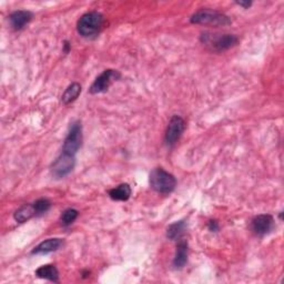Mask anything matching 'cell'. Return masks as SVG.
I'll return each instance as SVG.
<instances>
[{
    "label": "cell",
    "mask_w": 284,
    "mask_h": 284,
    "mask_svg": "<svg viewBox=\"0 0 284 284\" xmlns=\"http://www.w3.org/2000/svg\"><path fill=\"white\" fill-rule=\"evenodd\" d=\"M150 185L158 193L168 195L176 189L177 180L174 176L163 170L162 168H157L150 173Z\"/></svg>",
    "instance_id": "7a4b0ae2"
},
{
    "label": "cell",
    "mask_w": 284,
    "mask_h": 284,
    "mask_svg": "<svg viewBox=\"0 0 284 284\" xmlns=\"http://www.w3.org/2000/svg\"><path fill=\"white\" fill-rule=\"evenodd\" d=\"M82 142V126L80 121H74L70 125L67 137L63 141L62 152L76 156L81 147Z\"/></svg>",
    "instance_id": "5b68a950"
},
{
    "label": "cell",
    "mask_w": 284,
    "mask_h": 284,
    "mask_svg": "<svg viewBox=\"0 0 284 284\" xmlns=\"http://www.w3.org/2000/svg\"><path fill=\"white\" fill-rule=\"evenodd\" d=\"M78 215H79V212L75 209L64 210L62 212L61 218H60L63 227H69L70 224H73L76 221V219L78 218Z\"/></svg>",
    "instance_id": "ac0fdd59"
},
{
    "label": "cell",
    "mask_w": 284,
    "mask_h": 284,
    "mask_svg": "<svg viewBox=\"0 0 284 284\" xmlns=\"http://www.w3.org/2000/svg\"><path fill=\"white\" fill-rule=\"evenodd\" d=\"M80 93H81V86L78 82H74L71 83V85L66 89V91L63 92L61 100L64 105H69V103L77 100Z\"/></svg>",
    "instance_id": "9a60e30c"
},
{
    "label": "cell",
    "mask_w": 284,
    "mask_h": 284,
    "mask_svg": "<svg viewBox=\"0 0 284 284\" xmlns=\"http://www.w3.org/2000/svg\"><path fill=\"white\" fill-rule=\"evenodd\" d=\"M131 193L132 191L130 185L124 183L109 191V197L112 200H115V201H127L131 197Z\"/></svg>",
    "instance_id": "4fadbf2b"
},
{
    "label": "cell",
    "mask_w": 284,
    "mask_h": 284,
    "mask_svg": "<svg viewBox=\"0 0 284 284\" xmlns=\"http://www.w3.org/2000/svg\"><path fill=\"white\" fill-rule=\"evenodd\" d=\"M63 51H64V54H68L70 51V43L68 41H64V43H63Z\"/></svg>",
    "instance_id": "44dd1931"
},
{
    "label": "cell",
    "mask_w": 284,
    "mask_h": 284,
    "mask_svg": "<svg viewBox=\"0 0 284 284\" xmlns=\"http://www.w3.org/2000/svg\"><path fill=\"white\" fill-rule=\"evenodd\" d=\"M34 204V209L36 212V216H42L44 213L48 212L49 209L51 208V202L47 199H39Z\"/></svg>",
    "instance_id": "d6986e66"
},
{
    "label": "cell",
    "mask_w": 284,
    "mask_h": 284,
    "mask_svg": "<svg viewBox=\"0 0 284 284\" xmlns=\"http://www.w3.org/2000/svg\"><path fill=\"white\" fill-rule=\"evenodd\" d=\"M208 228L211 232H218L219 231V224L217 221H210L208 224Z\"/></svg>",
    "instance_id": "ffe728a7"
},
{
    "label": "cell",
    "mask_w": 284,
    "mask_h": 284,
    "mask_svg": "<svg viewBox=\"0 0 284 284\" xmlns=\"http://www.w3.org/2000/svg\"><path fill=\"white\" fill-rule=\"evenodd\" d=\"M32 19V14L27 10H17L9 16V22L14 30H21Z\"/></svg>",
    "instance_id": "30bf717a"
},
{
    "label": "cell",
    "mask_w": 284,
    "mask_h": 284,
    "mask_svg": "<svg viewBox=\"0 0 284 284\" xmlns=\"http://www.w3.org/2000/svg\"><path fill=\"white\" fill-rule=\"evenodd\" d=\"M185 128L184 120L180 115H173L168 125L164 141L168 146H173L181 137Z\"/></svg>",
    "instance_id": "ba28073f"
},
{
    "label": "cell",
    "mask_w": 284,
    "mask_h": 284,
    "mask_svg": "<svg viewBox=\"0 0 284 284\" xmlns=\"http://www.w3.org/2000/svg\"><path fill=\"white\" fill-rule=\"evenodd\" d=\"M191 22L197 25H210V26H229L231 19L227 16L212 9H200L191 17Z\"/></svg>",
    "instance_id": "277c9868"
},
{
    "label": "cell",
    "mask_w": 284,
    "mask_h": 284,
    "mask_svg": "<svg viewBox=\"0 0 284 284\" xmlns=\"http://www.w3.org/2000/svg\"><path fill=\"white\" fill-rule=\"evenodd\" d=\"M36 275L40 279L48 280L51 282H58L59 280V272L55 266L47 264V266H42L36 271Z\"/></svg>",
    "instance_id": "5bb4252c"
},
{
    "label": "cell",
    "mask_w": 284,
    "mask_h": 284,
    "mask_svg": "<svg viewBox=\"0 0 284 284\" xmlns=\"http://www.w3.org/2000/svg\"><path fill=\"white\" fill-rule=\"evenodd\" d=\"M186 229V224L184 221H179L171 224L169 228L167 229V236L170 240H177V239L181 238Z\"/></svg>",
    "instance_id": "e0dca14e"
},
{
    "label": "cell",
    "mask_w": 284,
    "mask_h": 284,
    "mask_svg": "<svg viewBox=\"0 0 284 284\" xmlns=\"http://www.w3.org/2000/svg\"><path fill=\"white\" fill-rule=\"evenodd\" d=\"M63 245V241L61 239H48V240L38 244L37 247L32 250V254H47L50 252L59 250Z\"/></svg>",
    "instance_id": "8fae6325"
},
{
    "label": "cell",
    "mask_w": 284,
    "mask_h": 284,
    "mask_svg": "<svg viewBox=\"0 0 284 284\" xmlns=\"http://www.w3.org/2000/svg\"><path fill=\"white\" fill-rule=\"evenodd\" d=\"M274 227L273 217L270 215H260L251 222V229L256 236H264L270 233Z\"/></svg>",
    "instance_id": "9c48e42d"
},
{
    "label": "cell",
    "mask_w": 284,
    "mask_h": 284,
    "mask_svg": "<svg viewBox=\"0 0 284 284\" xmlns=\"http://www.w3.org/2000/svg\"><path fill=\"white\" fill-rule=\"evenodd\" d=\"M76 165V158L71 154L61 152V154L58 157L53 164H51V173L57 179L64 178L74 170Z\"/></svg>",
    "instance_id": "8992f818"
},
{
    "label": "cell",
    "mask_w": 284,
    "mask_h": 284,
    "mask_svg": "<svg viewBox=\"0 0 284 284\" xmlns=\"http://www.w3.org/2000/svg\"><path fill=\"white\" fill-rule=\"evenodd\" d=\"M34 216H36L34 204H25L15 212L14 218L17 222L23 223L28 221L29 219H31Z\"/></svg>",
    "instance_id": "2e32d148"
},
{
    "label": "cell",
    "mask_w": 284,
    "mask_h": 284,
    "mask_svg": "<svg viewBox=\"0 0 284 284\" xmlns=\"http://www.w3.org/2000/svg\"><path fill=\"white\" fill-rule=\"evenodd\" d=\"M239 6H241V7H244V8H249L251 5H252V3H242V2H239L236 3Z\"/></svg>",
    "instance_id": "7402d4cb"
},
{
    "label": "cell",
    "mask_w": 284,
    "mask_h": 284,
    "mask_svg": "<svg viewBox=\"0 0 284 284\" xmlns=\"http://www.w3.org/2000/svg\"><path fill=\"white\" fill-rule=\"evenodd\" d=\"M188 242L179 241L176 250V255H174L173 267L176 269H181L185 266L188 261Z\"/></svg>",
    "instance_id": "7c38bea8"
},
{
    "label": "cell",
    "mask_w": 284,
    "mask_h": 284,
    "mask_svg": "<svg viewBox=\"0 0 284 284\" xmlns=\"http://www.w3.org/2000/svg\"><path fill=\"white\" fill-rule=\"evenodd\" d=\"M103 26V16L98 11H90L82 15L77 23L78 34L85 38H91L99 34Z\"/></svg>",
    "instance_id": "6da1fadb"
},
{
    "label": "cell",
    "mask_w": 284,
    "mask_h": 284,
    "mask_svg": "<svg viewBox=\"0 0 284 284\" xmlns=\"http://www.w3.org/2000/svg\"><path fill=\"white\" fill-rule=\"evenodd\" d=\"M201 41L205 46L210 47L212 50L221 53L232 47H234L239 42V38L235 35L230 34H211V32H204L201 36Z\"/></svg>",
    "instance_id": "3957f363"
},
{
    "label": "cell",
    "mask_w": 284,
    "mask_h": 284,
    "mask_svg": "<svg viewBox=\"0 0 284 284\" xmlns=\"http://www.w3.org/2000/svg\"><path fill=\"white\" fill-rule=\"evenodd\" d=\"M120 77L121 75L117 70H105L99 77H97V79L93 81L91 87L89 89V92L91 94L106 92L109 87L112 85V82L119 80Z\"/></svg>",
    "instance_id": "52a82bcc"
}]
</instances>
